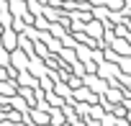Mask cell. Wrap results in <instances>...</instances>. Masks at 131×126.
Masks as SVG:
<instances>
[{
	"instance_id": "1",
	"label": "cell",
	"mask_w": 131,
	"mask_h": 126,
	"mask_svg": "<svg viewBox=\"0 0 131 126\" xmlns=\"http://www.w3.org/2000/svg\"><path fill=\"white\" fill-rule=\"evenodd\" d=\"M31 118H34V123L36 126H49V111H31Z\"/></svg>"
},
{
	"instance_id": "2",
	"label": "cell",
	"mask_w": 131,
	"mask_h": 126,
	"mask_svg": "<svg viewBox=\"0 0 131 126\" xmlns=\"http://www.w3.org/2000/svg\"><path fill=\"white\" fill-rule=\"evenodd\" d=\"M88 88H90V90H100V93L105 90L103 80H98V77H88Z\"/></svg>"
},
{
	"instance_id": "3",
	"label": "cell",
	"mask_w": 131,
	"mask_h": 126,
	"mask_svg": "<svg viewBox=\"0 0 131 126\" xmlns=\"http://www.w3.org/2000/svg\"><path fill=\"white\" fill-rule=\"evenodd\" d=\"M3 46H5L8 51H16V36H13V34H5V36H3Z\"/></svg>"
},
{
	"instance_id": "4",
	"label": "cell",
	"mask_w": 131,
	"mask_h": 126,
	"mask_svg": "<svg viewBox=\"0 0 131 126\" xmlns=\"http://www.w3.org/2000/svg\"><path fill=\"white\" fill-rule=\"evenodd\" d=\"M0 126H16L13 121H0Z\"/></svg>"
}]
</instances>
